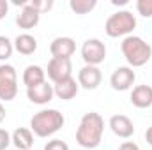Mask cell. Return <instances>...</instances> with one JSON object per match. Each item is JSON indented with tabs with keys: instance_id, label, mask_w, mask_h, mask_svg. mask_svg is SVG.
<instances>
[{
	"instance_id": "6da1fadb",
	"label": "cell",
	"mask_w": 152,
	"mask_h": 150,
	"mask_svg": "<svg viewBox=\"0 0 152 150\" xmlns=\"http://www.w3.org/2000/svg\"><path fill=\"white\" fill-rule=\"evenodd\" d=\"M103 131H104L103 117L96 111L85 113L76 129V143L88 150L96 149V147H99V143L103 140Z\"/></svg>"
},
{
	"instance_id": "7a4b0ae2",
	"label": "cell",
	"mask_w": 152,
	"mask_h": 150,
	"mask_svg": "<svg viewBox=\"0 0 152 150\" xmlns=\"http://www.w3.org/2000/svg\"><path fill=\"white\" fill-rule=\"evenodd\" d=\"M120 51L127 60L129 67H142L145 66L152 57V46L145 39L138 36H127L120 42Z\"/></svg>"
},
{
	"instance_id": "3957f363",
	"label": "cell",
	"mask_w": 152,
	"mask_h": 150,
	"mask_svg": "<svg viewBox=\"0 0 152 150\" xmlns=\"http://www.w3.org/2000/svg\"><path fill=\"white\" fill-rule=\"evenodd\" d=\"M66 124L64 115L58 110H41L30 118V131L39 138H48L58 133Z\"/></svg>"
},
{
	"instance_id": "277c9868",
	"label": "cell",
	"mask_w": 152,
	"mask_h": 150,
	"mask_svg": "<svg viewBox=\"0 0 152 150\" xmlns=\"http://www.w3.org/2000/svg\"><path fill=\"white\" fill-rule=\"evenodd\" d=\"M134 28L136 18L131 11H117L104 23V32L108 37H127Z\"/></svg>"
},
{
	"instance_id": "5b68a950",
	"label": "cell",
	"mask_w": 152,
	"mask_h": 150,
	"mask_svg": "<svg viewBox=\"0 0 152 150\" xmlns=\"http://www.w3.org/2000/svg\"><path fill=\"white\" fill-rule=\"evenodd\" d=\"M18 95V74L9 64L0 66V101H12Z\"/></svg>"
},
{
	"instance_id": "8992f818",
	"label": "cell",
	"mask_w": 152,
	"mask_h": 150,
	"mask_svg": "<svg viewBox=\"0 0 152 150\" xmlns=\"http://www.w3.org/2000/svg\"><path fill=\"white\" fill-rule=\"evenodd\" d=\"M81 58L85 66H99L106 58V46L101 39H87L81 46Z\"/></svg>"
},
{
	"instance_id": "52a82bcc",
	"label": "cell",
	"mask_w": 152,
	"mask_h": 150,
	"mask_svg": "<svg viewBox=\"0 0 152 150\" xmlns=\"http://www.w3.org/2000/svg\"><path fill=\"white\" fill-rule=\"evenodd\" d=\"M48 78L55 83H60L67 78H73V64L71 58H51L48 62V69H46Z\"/></svg>"
},
{
	"instance_id": "ba28073f",
	"label": "cell",
	"mask_w": 152,
	"mask_h": 150,
	"mask_svg": "<svg viewBox=\"0 0 152 150\" xmlns=\"http://www.w3.org/2000/svg\"><path fill=\"white\" fill-rule=\"evenodd\" d=\"M134 79H136L134 71L129 66H122V67H117L113 73H112V76H110V85H112V88L117 90V92H126V90H129L133 87Z\"/></svg>"
},
{
	"instance_id": "9c48e42d",
	"label": "cell",
	"mask_w": 152,
	"mask_h": 150,
	"mask_svg": "<svg viewBox=\"0 0 152 150\" xmlns=\"http://www.w3.org/2000/svg\"><path fill=\"white\" fill-rule=\"evenodd\" d=\"M103 81V73L96 66H85L78 71V85L85 90H96Z\"/></svg>"
},
{
	"instance_id": "30bf717a",
	"label": "cell",
	"mask_w": 152,
	"mask_h": 150,
	"mask_svg": "<svg viewBox=\"0 0 152 150\" xmlns=\"http://www.w3.org/2000/svg\"><path fill=\"white\" fill-rule=\"evenodd\" d=\"M76 51V42L73 37H55L50 44L51 58H71Z\"/></svg>"
},
{
	"instance_id": "8fae6325",
	"label": "cell",
	"mask_w": 152,
	"mask_h": 150,
	"mask_svg": "<svg viewBox=\"0 0 152 150\" xmlns=\"http://www.w3.org/2000/svg\"><path fill=\"white\" fill-rule=\"evenodd\" d=\"M110 129L115 136L122 138V140H127L134 134V124L129 117L126 115H113L110 117Z\"/></svg>"
},
{
	"instance_id": "7c38bea8",
	"label": "cell",
	"mask_w": 152,
	"mask_h": 150,
	"mask_svg": "<svg viewBox=\"0 0 152 150\" xmlns=\"http://www.w3.org/2000/svg\"><path fill=\"white\" fill-rule=\"evenodd\" d=\"M53 95H55L53 85H50L48 81L41 83V85H37V87L27 88V97H28V101L34 103V104H39V106L48 104V103L53 99Z\"/></svg>"
},
{
	"instance_id": "4fadbf2b",
	"label": "cell",
	"mask_w": 152,
	"mask_h": 150,
	"mask_svg": "<svg viewBox=\"0 0 152 150\" xmlns=\"http://www.w3.org/2000/svg\"><path fill=\"white\" fill-rule=\"evenodd\" d=\"M39 20H41V14L30 5V0H28V2L23 5L21 12L16 16V25H18L20 28H23V30H30V28H34L39 23Z\"/></svg>"
},
{
	"instance_id": "5bb4252c",
	"label": "cell",
	"mask_w": 152,
	"mask_h": 150,
	"mask_svg": "<svg viewBox=\"0 0 152 150\" xmlns=\"http://www.w3.org/2000/svg\"><path fill=\"white\" fill-rule=\"evenodd\" d=\"M129 99H131V104L140 108V110L151 108L152 106V87L151 85H138V87H134Z\"/></svg>"
},
{
	"instance_id": "9a60e30c",
	"label": "cell",
	"mask_w": 152,
	"mask_h": 150,
	"mask_svg": "<svg viewBox=\"0 0 152 150\" xmlns=\"http://www.w3.org/2000/svg\"><path fill=\"white\" fill-rule=\"evenodd\" d=\"M78 90H80V85H78V81H76L75 78H67V79L53 85L55 95L58 99H62V101H71L73 97H76Z\"/></svg>"
},
{
	"instance_id": "2e32d148",
	"label": "cell",
	"mask_w": 152,
	"mask_h": 150,
	"mask_svg": "<svg viewBox=\"0 0 152 150\" xmlns=\"http://www.w3.org/2000/svg\"><path fill=\"white\" fill-rule=\"evenodd\" d=\"M11 141L16 150H30L34 145V133L27 127H18L11 134Z\"/></svg>"
},
{
	"instance_id": "e0dca14e",
	"label": "cell",
	"mask_w": 152,
	"mask_h": 150,
	"mask_svg": "<svg viewBox=\"0 0 152 150\" xmlns=\"http://www.w3.org/2000/svg\"><path fill=\"white\" fill-rule=\"evenodd\" d=\"M21 79H23V83H25L27 88L37 87V85L46 81V71L41 66H27L25 71H23Z\"/></svg>"
},
{
	"instance_id": "ac0fdd59",
	"label": "cell",
	"mask_w": 152,
	"mask_h": 150,
	"mask_svg": "<svg viewBox=\"0 0 152 150\" xmlns=\"http://www.w3.org/2000/svg\"><path fill=\"white\" fill-rule=\"evenodd\" d=\"M14 50L21 55H32L37 50V39L30 34H20L14 39Z\"/></svg>"
},
{
	"instance_id": "d6986e66",
	"label": "cell",
	"mask_w": 152,
	"mask_h": 150,
	"mask_svg": "<svg viewBox=\"0 0 152 150\" xmlns=\"http://www.w3.org/2000/svg\"><path fill=\"white\" fill-rule=\"evenodd\" d=\"M96 5H97L96 0H71V2H69L71 11L76 12V14H87V12H90Z\"/></svg>"
},
{
	"instance_id": "ffe728a7",
	"label": "cell",
	"mask_w": 152,
	"mask_h": 150,
	"mask_svg": "<svg viewBox=\"0 0 152 150\" xmlns=\"http://www.w3.org/2000/svg\"><path fill=\"white\" fill-rule=\"evenodd\" d=\"M12 51H14V42H11V39H7L5 36H0V60L11 58Z\"/></svg>"
},
{
	"instance_id": "44dd1931",
	"label": "cell",
	"mask_w": 152,
	"mask_h": 150,
	"mask_svg": "<svg viewBox=\"0 0 152 150\" xmlns=\"http://www.w3.org/2000/svg\"><path fill=\"white\" fill-rule=\"evenodd\" d=\"M136 11L143 18H152V0H138L136 2Z\"/></svg>"
},
{
	"instance_id": "7402d4cb",
	"label": "cell",
	"mask_w": 152,
	"mask_h": 150,
	"mask_svg": "<svg viewBox=\"0 0 152 150\" xmlns=\"http://www.w3.org/2000/svg\"><path fill=\"white\" fill-rule=\"evenodd\" d=\"M30 5L37 11L39 14H42V12H46V11H50L53 7V2L51 0H30Z\"/></svg>"
},
{
	"instance_id": "603a6c76",
	"label": "cell",
	"mask_w": 152,
	"mask_h": 150,
	"mask_svg": "<svg viewBox=\"0 0 152 150\" xmlns=\"http://www.w3.org/2000/svg\"><path fill=\"white\" fill-rule=\"evenodd\" d=\"M44 150H69V145L66 143V141H62V140H51V141H48L46 145H44Z\"/></svg>"
},
{
	"instance_id": "cb8c5ba5",
	"label": "cell",
	"mask_w": 152,
	"mask_h": 150,
	"mask_svg": "<svg viewBox=\"0 0 152 150\" xmlns=\"http://www.w3.org/2000/svg\"><path fill=\"white\" fill-rule=\"evenodd\" d=\"M11 143H12V141H11V134H9L5 129L0 127V150H5Z\"/></svg>"
},
{
	"instance_id": "d4e9b609",
	"label": "cell",
	"mask_w": 152,
	"mask_h": 150,
	"mask_svg": "<svg viewBox=\"0 0 152 150\" xmlns=\"http://www.w3.org/2000/svg\"><path fill=\"white\" fill-rule=\"evenodd\" d=\"M9 12V2L7 0H0V20H4Z\"/></svg>"
},
{
	"instance_id": "484cf974",
	"label": "cell",
	"mask_w": 152,
	"mask_h": 150,
	"mask_svg": "<svg viewBox=\"0 0 152 150\" xmlns=\"http://www.w3.org/2000/svg\"><path fill=\"white\" fill-rule=\"evenodd\" d=\"M118 150H140V147H138L134 141H124V143L118 147Z\"/></svg>"
},
{
	"instance_id": "4316f807",
	"label": "cell",
	"mask_w": 152,
	"mask_h": 150,
	"mask_svg": "<svg viewBox=\"0 0 152 150\" xmlns=\"http://www.w3.org/2000/svg\"><path fill=\"white\" fill-rule=\"evenodd\" d=\"M145 140H147V143L152 147V125L147 129V133H145Z\"/></svg>"
},
{
	"instance_id": "83f0119b",
	"label": "cell",
	"mask_w": 152,
	"mask_h": 150,
	"mask_svg": "<svg viewBox=\"0 0 152 150\" xmlns=\"http://www.w3.org/2000/svg\"><path fill=\"white\" fill-rule=\"evenodd\" d=\"M5 115H7V111H5V106H4V104L0 103V124H2L4 120H5Z\"/></svg>"
},
{
	"instance_id": "f1b7e54d",
	"label": "cell",
	"mask_w": 152,
	"mask_h": 150,
	"mask_svg": "<svg viewBox=\"0 0 152 150\" xmlns=\"http://www.w3.org/2000/svg\"><path fill=\"white\" fill-rule=\"evenodd\" d=\"M112 4L113 5H124V4H127V0H112Z\"/></svg>"
}]
</instances>
